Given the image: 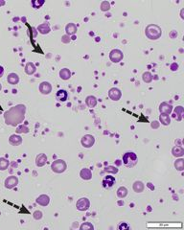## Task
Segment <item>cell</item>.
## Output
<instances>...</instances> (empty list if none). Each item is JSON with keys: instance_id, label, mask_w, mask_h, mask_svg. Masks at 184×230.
<instances>
[{"instance_id": "6da1fadb", "label": "cell", "mask_w": 184, "mask_h": 230, "mask_svg": "<svg viewBox=\"0 0 184 230\" xmlns=\"http://www.w3.org/2000/svg\"><path fill=\"white\" fill-rule=\"evenodd\" d=\"M26 113V106L19 104L15 107L11 108L4 113V120L6 125L17 127L20 125L25 119Z\"/></svg>"}, {"instance_id": "7a4b0ae2", "label": "cell", "mask_w": 184, "mask_h": 230, "mask_svg": "<svg viewBox=\"0 0 184 230\" xmlns=\"http://www.w3.org/2000/svg\"><path fill=\"white\" fill-rule=\"evenodd\" d=\"M145 35L150 41H157L162 36V30L158 25L149 24L145 29Z\"/></svg>"}, {"instance_id": "3957f363", "label": "cell", "mask_w": 184, "mask_h": 230, "mask_svg": "<svg viewBox=\"0 0 184 230\" xmlns=\"http://www.w3.org/2000/svg\"><path fill=\"white\" fill-rule=\"evenodd\" d=\"M123 164L126 166L127 168H133L134 166L137 164L138 157L136 156V153L133 151H128L124 153L123 156Z\"/></svg>"}, {"instance_id": "277c9868", "label": "cell", "mask_w": 184, "mask_h": 230, "mask_svg": "<svg viewBox=\"0 0 184 230\" xmlns=\"http://www.w3.org/2000/svg\"><path fill=\"white\" fill-rule=\"evenodd\" d=\"M67 164L63 159H57L51 164V170L56 174H62L66 171Z\"/></svg>"}, {"instance_id": "5b68a950", "label": "cell", "mask_w": 184, "mask_h": 230, "mask_svg": "<svg viewBox=\"0 0 184 230\" xmlns=\"http://www.w3.org/2000/svg\"><path fill=\"white\" fill-rule=\"evenodd\" d=\"M124 58V54L121 50L119 49H113L110 51L109 53V60L113 62V63H118L120 62Z\"/></svg>"}, {"instance_id": "8992f818", "label": "cell", "mask_w": 184, "mask_h": 230, "mask_svg": "<svg viewBox=\"0 0 184 230\" xmlns=\"http://www.w3.org/2000/svg\"><path fill=\"white\" fill-rule=\"evenodd\" d=\"M76 207L79 211H82V212L87 211L90 207V201L87 198H82L77 201Z\"/></svg>"}, {"instance_id": "52a82bcc", "label": "cell", "mask_w": 184, "mask_h": 230, "mask_svg": "<svg viewBox=\"0 0 184 230\" xmlns=\"http://www.w3.org/2000/svg\"><path fill=\"white\" fill-rule=\"evenodd\" d=\"M95 143V137L91 134H85L81 140V144L84 148H91Z\"/></svg>"}, {"instance_id": "ba28073f", "label": "cell", "mask_w": 184, "mask_h": 230, "mask_svg": "<svg viewBox=\"0 0 184 230\" xmlns=\"http://www.w3.org/2000/svg\"><path fill=\"white\" fill-rule=\"evenodd\" d=\"M115 183H116L115 177L112 176V175H108L104 176L103 178V181H102L103 187L104 189H110V188H112Z\"/></svg>"}, {"instance_id": "9c48e42d", "label": "cell", "mask_w": 184, "mask_h": 230, "mask_svg": "<svg viewBox=\"0 0 184 230\" xmlns=\"http://www.w3.org/2000/svg\"><path fill=\"white\" fill-rule=\"evenodd\" d=\"M17 184H18V178L16 175H10V176H8L6 180H5V182H4V186L7 189L15 188Z\"/></svg>"}, {"instance_id": "30bf717a", "label": "cell", "mask_w": 184, "mask_h": 230, "mask_svg": "<svg viewBox=\"0 0 184 230\" xmlns=\"http://www.w3.org/2000/svg\"><path fill=\"white\" fill-rule=\"evenodd\" d=\"M109 97L112 101H119L122 97V92L119 88L112 87L109 90Z\"/></svg>"}, {"instance_id": "8fae6325", "label": "cell", "mask_w": 184, "mask_h": 230, "mask_svg": "<svg viewBox=\"0 0 184 230\" xmlns=\"http://www.w3.org/2000/svg\"><path fill=\"white\" fill-rule=\"evenodd\" d=\"M39 92L43 95H49L52 92V85L49 82H42L38 86Z\"/></svg>"}, {"instance_id": "7c38bea8", "label": "cell", "mask_w": 184, "mask_h": 230, "mask_svg": "<svg viewBox=\"0 0 184 230\" xmlns=\"http://www.w3.org/2000/svg\"><path fill=\"white\" fill-rule=\"evenodd\" d=\"M159 111H160V113L170 115L173 111V106L169 103H167V102H163V103H161L159 105Z\"/></svg>"}, {"instance_id": "4fadbf2b", "label": "cell", "mask_w": 184, "mask_h": 230, "mask_svg": "<svg viewBox=\"0 0 184 230\" xmlns=\"http://www.w3.org/2000/svg\"><path fill=\"white\" fill-rule=\"evenodd\" d=\"M68 99V93L66 90H64V89H60V90L57 92L56 94V100L58 102H61V103H64V102H66Z\"/></svg>"}, {"instance_id": "5bb4252c", "label": "cell", "mask_w": 184, "mask_h": 230, "mask_svg": "<svg viewBox=\"0 0 184 230\" xmlns=\"http://www.w3.org/2000/svg\"><path fill=\"white\" fill-rule=\"evenodd\" d=\"M22 137L18 134H12L9 138V143L12 146H19L22 143Z\"/></svg>"}, {"instance_id": "9a60e30c", "label": "cell", "mask_w": 184, "mask_h": 230, "mask_svg": "<svg viewBox=\"0 0 184 230\" xmlns=\"http://www.w3.org/2000/svg\"><path fill=\"white\" fill-rule=\"evenodd\" d=\"M36 201L37 204H39V205L47 206L48 204H49V202H50V198L47 195H41V196H38L36 198Z\"/></svg>"}, {"instance_id": "2e32d148", "label": "cell", "mask_w": 184, "mask_h": 230, "mask_svg": "<svg viewBox=\"0 0 184 230\" xmlns=\"http://www.w3.org/2000/svg\"><path fill=\"white\" fill-rule=\"evenodd\" d=\"M47 162V156L45 153H39L36 158V165L37 167H43Z\"/></svg>"}, {"instance_id": "e0dca14e", "label": "cell", "mask_w": 184, "mask_h": 230, "mask_svg": "<svg viewBox=\"0 0 184 230\" xmlns=\"http://www.w3.org/2000/svg\"><path fill=\"white\" fill-rule=\"evenodd\" d=\"M36 30H37V32L39 34H41V35H47V34H49L51 32V28H50L49 24L47 22L38 25V27L36 28Z\"/></svg>"}, {"instance_id": "ac0fdd59", "label": "cell", "mask_w": 184, "mask_h": 230, "mask_svg": "<svg viewBox=\"0 0 184 230\" xmlns=\"http://www.w3.org/2000/svg\"><path fill=\"white\" fill-rule=\"evenodd\" d=\"M80 176H81L82 180H90L92 178V172H91L90 169L84 168L80 172Z\"/></svg>"}, {"instance_id": "d6986e66", "label": "cell", "mask_w": 184, "mask_h": 230, "mask_svg": "<svg viewBox=\"0 0 184 230\" xmlns=\"http://www.w3.org/2000/svg\"><path fill=\"white\" fill-rule=\"evenodd\" d=\"M7 82L12 85L17 84L19 83V77L16 73H10L7 77Z\"/></svg>"}, {"instance_id": "ffe728a7", "label": "cell", "mask_w": 184, "mask_h": 230, "mask_svg": "<svg viewBox=\"0 0 184 230\" xmlns=\"http://www.w3.org/2000/svg\"><path fill=\"white\" fill-rule=\"evenodd\" d=\"M77 25L75 23H68L66 26H65V32H66V35L70 36H74L77 33Z\"/></svg>"}, {"instance_id": "44dd1931", "label": "cell", "mask_w": 184, "mask_h": 230, "mask_svg": "<svg viewBox=\"0 0 184 230\" xmlns=\"http://www.w3.org/2000/svg\"><path fill=\"white\" fill-rule=\"evenodd\" d=\"M85 104L88 108H93L97 106V99L95 96H92V95H89L85 98Z\"/></svg>"}, {"instance_id": "7402d4cb", "label": "cell", "mask_w": 184, "mask_h": 230, "mask_svg": "<svg viewBox=\"0 0 184 230\" xmlns=\"http://www.w3.org/2000/svg\"><path fill=\"white\" fill-rule=\"evenodd\" d=\"M25 73L27 75H34L36 72V67L33 62H27L25 65Z\"/></svg>"}, {"instance_id": "603a6c76", "label": "cell", "mask_w": 184, "mask_h": 230, "mask_svg": "<svg viewBox=\"0 0 184 230\" xmlns=\"http://www.w3.org/2000/svg\"><path fill=\"white\" fill-rule=\"evenodd\" d=\"M71 71L68 69V68H62L61 71H60V77L61 79L63 80V81H67L71 78Z\"/></svg>"}, {"instance_id": "cb8c5ba5", "label": "cell", "mask_w": 184, "mask_h": 230, "mask_svg": "<svg viewBox=\"0 0 184 230\" xmlns=\"http://www.w3.org/2000/svg\"><path fill=\"white\" fill-rule=\"evenodd\" d=\"M172 155L175 157H181L184 155V149L181 146H175L172 149Z\"/></svg>"}, {"instance_id": "d4e9b609", "label": "cell", "mask_w": 184, "mask_h": 230, "mask_svg": "<svg viewBox=\"0 0 184 230\" xmlns=\"http://www.w3.org/2000/svg\"><path fill=\"white\" fill-rule=\"evenodd\" d=\"M133 191L135 192V193H142V192L144 191V189H145V185H144V183L140 180H136L133 185Z\"/></svg>"}, {"instance_id": "484cf974", "label": "cell", "mask_w": 184, "mask_h": 230, "mask_svg": "<svg viewBox=\"0 0 184 230\" xmlns=\"http://www.w3.org/2000/svg\"><path fill=\"white\" fill-rule=\"evenodd\" d=\"M159 121H160V123H161L163 126H169V125H170V123H171L170 115L160 113V115H159Z\"/></svg>"}, {"instance_id": "4316f807", "label": "cell", "mask_w": 184, "mask_h": 230, "mask_svg": "<svg viewBox=\"0 0 184 230\" xmlns=\"http://www.w3.org/2000/svg\"><path fill=\"white\" fill-rule=\"evenodd\" d=\"M128 189L124 186H121L117 190V197L119 199H125L128 196Z\"/></svg>"}, {"instance_id": "83f0119b", "label": "cell", "mask_w": 184, "mask_h": 230, "mask_svg": "<svg viewBox=\"0 0 184 230\" xmlns=\"http://www.w3.org/2000/svg\"><path fill=\"white\" fill-rule=\"evenodd\" d=\"M177 121H181L183 117V108L181 106H178L175 108V116H174Z\"/></svg>"}, {"instance_id": "f1b7e54d", "label": "cell", "mask_w": 184, "mask_h": 230, "mask_svg": "<svg viewBox=\"0 0 184 230\" xmlns=\"http://www.w3.org/2000/svg\"><path fill=\"white\" fill-rule=\"evenodd\" d=\"M142 79H143L144 83L150 84V83H152V81H153V74H152L151 72L147 71V72H144V73H143V75H142Z\"/></svg>"}, {"instance_id": "f546056e", "label": "cell", "mask_w": 184, "mask_h": 230, "mask_svg": "<svg viewBox=\"0 0 184 230\" xmlns=\"http://www.w3.org/2000/svg\"><path fill=\"white\" fill-rule=\"evenodd\" d=\"M10 165V161L5 157H0V171H5L8 169Z\"/></svg>"}, {"instance_id": "4dcf8cb0", "label": "cell", "mask_w": 184, "mask_h": 230, "mask_svg": "<svg viewBox=\"0 0 184 230\" xmlns=\"http://www.w3.org/2000/svg\"><path fill=\"white\" fill-rule=\"evenodd\" d=\"M175 168L180 172L184 170V159L183 158H178L175 161Z\"/></svg>"}, {"instance_id": "1f68e13d", "label": "cell", "mask_w": 184, "mask_h": 230, "mask_svg": "<svg viewBox=\"0 0 184 230\" xmlns=\"http://www.w3.org/2000/svg\"><path fill=\"white\" fill-rule=\"evenodd\" d=\"M45 3L44 0H33L31 1V4H32V7L35 9V10H37L39 8H41V6Z\"/></svg>"}, {"instance_id": "d6a6232c", "label": "cell", "mask_w": 184, "mask_h": 230, "mask_svg": "<svg viewBox=\"0 0 184 230\" xmlns=\"http://www.w3.org/2000/svg\"><path fill=\"white\" fill-rule=\"evenodd\" d=\"M17 133H28L29 132V127H26V126H23V125H19L17 127Z\"/></svg>"}, {"instance_id": "836d02e7", "label": "cell", "mask_w": 184, "mask_h": 230, "mask_svg": "<svg viewBox=\"0 0 184 230\" xmlns=\"http://www.w3.org/2000/svg\"><path fill=\"white\" fill-rule=\"evenodd\" d=\"M100 8H101V11L102 12H108V11L110 10V3L109 1H103L101 3Z\"/></svg>"}, {"instance_id": "e575fe53", "label": "cell", "mask_w": 184, "mask_h": 230, "mask_svg": "<svg viewBox=\"0 0 184 230\" xmlns=\"http://www.w3.org/2000/svg\"><path fill=\"white\" fill-rule=\"evenodd\" d=\"M118 171H119V170H118V168L115 167V166H108V167L104 168V172L109 173V174H113V175L117 174Z\"/></svg>"}, {"instance_id": "d590c367", "label": "cell", "mask_w": 184, "mask_h": 230, "mask_svg": "<svg viewBox=\"0 0 184 230\" xmlns=\"http://www.w3.org/2000/svg\"><path fill=\"white\" fill-rule=\"evenodd\" d=\"M80 229L81 230H93L94 229V226L92 223H84L81 226H80Z\"/></svg>"}, {"instance_id": "8d00e7d4", "label": "cell", "mask_w": 184, "mask_h": 230, "mask_svg": "<svg viewBox=\"0 0 184 230\" xmlns=\"http://www.w3.org/2000/svg\"><path fill=\"white\" fill-rule=\"evenodd\" d=\"M42 212L41 211H39V210H36V211H35L34 212V214H33V217H34V219L35 220H36V221H39V220H41L42 219Z\"/></svg>"}, {"instance_id": "74e56055", "label": "cell", "mask_w": 184, "mask_h": 230, "mask_svg": "<svg viewBox=\"0 0 184 230\" xmlns=\"http://www.w3.org/2000/svg\"><path fill=\"white\" fill-rule=\"evenodd\" d=\"M70 41H71V38H70V36H69L68 35H63V36H61V42H62V43L67 44V43H69Z\"/></svg>"}, {"instance_id": "f35d334b", "label": "cell", "mask_w": 184, "mask_h": 230, "mask_svg": "<svg viewBox=\"0 0 184 230\" xmlns=\"http://www.w3.org/2000/svg\"><path fill=\"white\" fill-rule=\"evenodd\" d=\"M118 229H129V226L126 223H121L118 225Z\"/></svg>"}, {"instance_id": "ab89813d", "label": "cell", "mask_w": 184, "mask_h": 230, "mask_svg": "<svg viewBox=\"0 0 184 230\" xmlns=\"http://www.w3.org/2000/svg\"><path fill=\"white\" fill-rule=\"evenodd\" d=\"M170 69L172 70V71H177L178 69V65H177V62L172 63V65H171V66H170Z\"/></svg>"}, {"instance_id": "60d3db41", "label": "cell", "mask_w": 184, "mask_h": 230, "mask_svg": "<svg viewBox=\"0 0 184 230\" xmlns=\"http://www.w3.org/2000/svg\"><path fill=\"white\" fill-rule=\"evenodd\" d=\"M152 127L153 129H158V127H159V123L157 122V121H153V123H152Z\"/></svg>"}, {"instance_id": "b9f144b4", "label": "cell", "mask_w": 184, "mask_h": 230, "mask_svg": "<svg viewBox=\"0 0 184 230\" xmlns=\"http://www.w3.org/2000/svg\"><path fill=\"white\" fill-rule=\"evenodd\" d=\"M170 36L172 37V38H176L177 36V32L175 31V30H173L172 32H171V34H170Z\"/></svg>"}, {"instance_id": "7bdbcfd3", "label": "cell", "mask_w": 184, "mask_h": 230, "mask_svg": "<svg viewBox=\"0 0 184 230\" xmlns=\"http://www.w3.org/2000/svg\"><path fill=\"white\" fill-rule=\"evenodd\" d=\"M4 75V67L2 65H0V78Z\"/></svg>"}, {"instance_id": "ee69618b", "label": "cell", "mask_w": 184, "mask_h": 230, "mask_svg": "<svg viewBox=\"0 0 184 230\" xmlns=\"http://www.w3.org/2000/svg\"><path fill=\"white\" fill-rule=\"evenodd\" d=\"M32 30H33V36L36 37V34H37V30H36V28H35V27H32Z\"/></svg>"}, {"instance_id": "f6af8a7d", "label": "cell", "mask_w": 184, "mask_h": 230, "mask_svg": "<svg viewBox=\"0 0 184 230\" xmlns=\"http://www.w3.org/2000/svg\"><path fill=\"white\" fill-rule=\"evenodd\" d=\"M5 4H6V2H5V1H3V0H0V7L4 6Z\"/></svg>"}, {"instance_id": "bcb514c9", "label": "cell", "mask_w": 184, "mask_h": 230, "mask_svg": "<svg viewBox=\"0 0 184 230\" xmlns=\"http://www.w3.org/2000/svg\"><path fill=\"white\" fill-rule=\"evenodd\" d=\"M116 164H117V166H120V165L122 164L121 160H119V159H118V160H116Z\"/></svg>"}, {"instance_id": "7dc6e473", "label": "cell", "mask_w": 184, "mask_h": 230, "mask_svg": "<svg viewBox=\"0 0 184 230\" xmlns=\"http://www.w3.org/2000/svg\"><path fill=\"white\" fill-rule=\"evenodd\" d=\"M183 11H184V10H181V12H180V15H181L180 17H181V18H182V19H184V16H183Z\"/></svg>"}, {"instance_id": "c3c4849f", "label": "cell", "mask_w": 184, "mask_h": 230, "mask_svg": "<svg viewBox=\"0 0 184 230\" xmlns=\"http://www.w3.org/2000/svg\"><path fill=\"white\" fill-rule=\"evenodd\" d=\"M1 89H2V85H1V84H0V91H1Z\"/></svg>"}]
</instances>
